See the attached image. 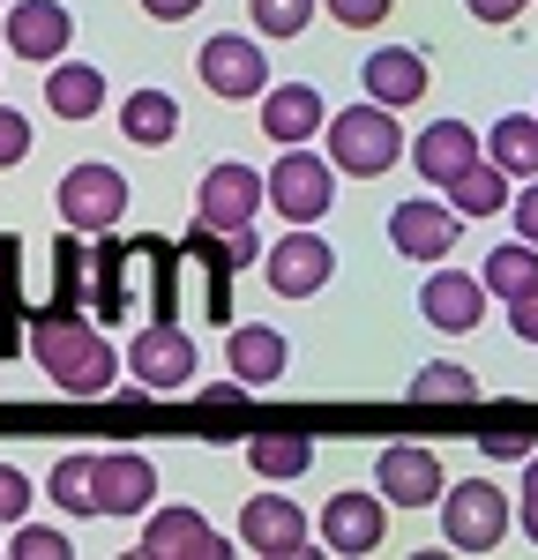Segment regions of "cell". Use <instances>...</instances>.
<instances>
[{
	"label": "cell",
	"mask_w": 538,
	"mask_h": 560,
	"mask_svg": "<svg viewBox=\"0 0 538 560\" xmlns=\"http://www.w3.org/2000/svg\"><path fill=\"white\" fill-rule=\"evenodd\" d=\"M90 314L97 322L179 314V247L173 240H97L90 247Z\"/></svg>",
	"instance_id": "6da1fadb"
},
{
	"label": "cell",
	"mask_w": 538,
	"mask_h": 560,
	"mask_svg": "<svg viewBox=\"0 0 538 560\" xmlns=\"http://www.w3.org/2000/svg\"><path fill=\"white\" fill-rule=\"evenodd\" d=\"M23 351L38 359V374L60 388V396H113V382H120V351L105 345L83 314H68V322L38 314L31 337H23Z\"/></svg>",
	"instance_id": "7a4b0ae2"
},
{
	"label": "cell",
	"mask_w": 538,
	"mask_h": 560,
	"mask_svg": "<svg viewBox=\"0 0 538 560\" xmlns=\"http://www.w3.org/2000/svg\"><path fill=\"white\" fill-rule=\"evenodd\" d=\"M404 158V128H397V113L389 105H344L337 120H329V165L337 173H352V179H382L389 165Z\"/></svg>",
	"instance_id": "3957f363"
},
{
	"label": "cell",
	"mask_w": 538,
	"mask_h": 560,
	"mask_svg": "<svg viewBox=\"0 0 538 560\" xmlns=\"http://www.w3.org/2000/svg\"><path fill=\"white\" fill-rule=\"evenodd\" d=\"M442 538H448V553H493L508 538V493L493 478L442 486Z\"/></svg>",
	"instance_id": "277c9868"
},
{
	"label": "cell",
	"mask_w": 538,
	"mask_h": 560,
	"mask_svg": "<svg viewBox=\"0 0 538 560\" xmlns=\"http://www.w3.org/2000/svg\"><path fill=\"white\" fill-rule=\"evenodd\" d=\"M262 187H269V202L292 217V224H321L329 202H337V165H329V158H314L307 142H292V150L269 165Z\"/></svg>",
	"instance_id": "5b68a950"
},
{
	"label": "cell",
	"mask_w": 538,
	"mask_h": 560,
	"mask_svg": "<svg viewBox=\"0 0 538 560\" xmlns=\"http://www.w3.org/2000/svg\"><path fill=\"white\" fill-rule=\"evenodd\" d=\"M128 179L113 173V165H75V173H60L52 187V202H60V224L68 232H120V210H128Z\"/></svg>",
	"instance_id": "8992f818"
},
{
	"label": "cell",
	"mask_w": 538,
	"mask_h": 560,
	"mask_svg": "<svg viewBox=\"0 0 538 560\" xmlns=\"http://www.w3.org/2000/svg\"><path fill=\"white\" fill-rule=\"evenodd\" d=\"M179 277H195V314H202V322H218V329H232V277H239L232 240L195 224V232L179 240Z\"/></svg>",
	"instance_id": "52a82bcc"
},
{
	"label": "cell",
	"mask_w": 538,
	"mask_h": 560,
	"mask_svg": "<svg viewBox=\"0 0 538 560\" xmlns=\"http://www.w3.org/2000/svg\"><path fill=\"white\" fill-rule=\"evenodd\" d=\"M262 202H269L262 173L239 165V158H224V165H210L202 187H195V224H202V232H247Z\"/></svg>",
	"instance_id": "ba28073f"
},
{
	"label": "cell",
	"mask_w": 538,
	"mask_h": 560,
	"mask_svg": "<svg viewBox=\"0 0 538 560\" xmlns=\"http://www.w3.org/2000/svg\"><path fill=\"white\" fill-rule=\"evenodd\" d=\"M262 269H269V292L277 300H307V292L329 284L337 255H329V240H314V224H292L277 247H262Z\"/></svg>",
	"instance_id": "9c48e42d"
},
{
	"label": "cell",
	"mask_w": 538,
	"mask_h": 560,
	"mask_svg": "<svg viewBox=\"0 0 538 560\" xmlns=\"http://www.w3.org/2000/svg\"><path fill=\"white\" fill-rule=\"evenodd\" d=\"M0 38H8L15 60L52 68V60L68 52V38H75V15H68L60 0H15V8H0Z\"/></svg>",
	"instance_id": "30bf717a"
},
{
	"label": "cell",
	"mask_w": 538,
	"mask_h": 560,
	"mask_svg": "<svg viewBox=\"0 0 538 560\" xmlns=\"http://www.w3.org/2000/svg\"><path fill=\"white\" fill-rule=\"evenodd\" d=\"M128 374L150 388V396H165V388H187V374H195V337H179L173 322H150V329H134Z\"/></svg>",
	"instance_id": "8fae6325"
},
{
	"label": "cell",
	"mask_w": 538,
	"mask_h": 560,
	"mask_svg": "<svg viewBox=\"0 0 538 560\" xmlns=\"http://www.w3.org/2000/svg\"><path fill=\"white\" fill-rule=\"evenodd\" d=\"M456 232H464V217L448 210V202H426V195L389 210V247H397V255H411V261L456 255Z\"/></svg>",
	"instance_id": "7c38bea8"
},
{
	"label": "cell",
	"mask_w": 538,
	"mask_h": 560,
	"mask_svg": "<svg viewBox=\"0 0 538 560\" xmlns=\"http://www.w3.org/2000/svg\"><path fill=\"white\" fill-rule=\"evenodd\" d=\"M442 456L434 448H382V464H374V493L382 501H397V509H426V501H442Z\"/></svg>",
	"instance_id": "4fadbf2b"
},
{
	"label": "cell",
	"mask_w": 538,
	"mask_h": 560,
	"mask_svg": "<svg viewBox=\"0 0 538 560\" xmlns=\"http://www.w3.org/2000/svg\"><path fill=\"white\" fill-rule=\"evenodd\" d=\"M239 538H247V553H307V516H300V501H284V493H255L247 509H239Z\"/></svg>",
	"instance_id": "5bb4252c"
},
{
	"label": "cell",
	"mask_w": 538,
	"mask_h": 560,
	"mask_svg": "<svg viewBox=\"0 0 538 560\" xmlns=\"http://www.w3.org/2000/svg\"><path fill=\"white\" fill-rule=\"evenodd\" d=\"M195 68H202V83L218 90V97H262L269 90V60L255 38H210Z\"/></svg>",
	"instance_id": "9a60e30c"
},
{
	"label": "cell",
	"mask_w": 538,
	"mask_h": 560,
	"mask_svg": "<svg viewBox=\"0 0 538 560\" xmlns=\"http://www.w3.org/2000/svg\"><path fill=\"white\" fill-rule=\"evenodd\" d=\"M359 83H366V97L374 105H389V113H404V105H419L426 97V52H411V45H382L366 68H359Z\"/></svg>",
	"instance_id": "2e32d148"
},
{
	"label": "cell",
	"mask_w": 538,
	"mask_h": 560,
	"mask_svg": "<svg viewBox=\"0 0 538 560\" xmlns=\"http://www.w3.org/2000/svg\"><path fill=\"white\" fill-rule=\"evenodd\" d=\"M382 530H389L382 493H337V501L321 509V546H329V553H374Z\"/></svg>",
	"instance_id": "e0dca14e"
},
{
	"label": "cell",
	"mask_w": 538,
	"mask_h": 560,
	"mask_svg": "<svg viewBox=\"0 0 538 560\" xmlns=\"http://www.w3.org/2000/svg\"><path fill=\"white\" fill-rule=\"evenodd\" d=\"M134 553H150V560H218L224 538L195 516V509H157V516L142 523V546H134Z\"/></svg>",
	"instance_id": "ac0fdd59"
},
{
	"label": "cell",
	"mask_w": 538,
	"mask_h": 560,
	"mask_svg": "<svg viewBox=\"0 0 538 560\" xmlns=\"http://www.w3.org/2000/svg\"><path fill=\"white\" fill-rule=\"evenodd\" d=\"M329 128V105H321V90L314 83H277L262 90V135L277 150H292V142H307V135Z\"/></svg>",
	"instance_id": "d6986e66"
},
{
	"label": "cell",
	"mask_w": 538,
	"mask_h": 560,
	"mask_svg": "<svg viewBox=\"0 0 538 560\" xmlns=\"http://www.w3.org/2000/svg\"><path fill=\"white\" fill-rule=\"evenodd\" d=\"M150 493H157L150 456H134V448L97 456V516H142V509H150Z\"/></svg>",
	"instance_id": "ffe728a7"
},
{
	"label": "cell",
	"mask_w": 538,
	"mask_h": 560,
	"mask_svg": "<svg viewBox=\"0 0 538 560\" xmlns=\"http://www.w3.org/2000/svg\"><path fill=\"white\" fill-rule=\"evenodd\" d=\"M419 314H426L434 329H448V337H464V329H479V314H487V284L464 277V269H442V277L426 284Z\"/></svg>",
	"instance_id": "44dd1931"
},
{
	"label": "cell",
	"mask_w": 538,
	"mask_h": 560,
	"mask_svg": "<svg viewBox=\"0 0 538 560\" xmlns=\"http://www.w3.org/2000/svg\"><path fill=\"white\" fill-rule=\"evenodd\" d=\"M411 158H419V179L448 187V179L464 173V165H479V135L464 128V120H434V128H419Z\"/></svg>",
	"instance_id": "7402d4cb"
},
{
	"label": "cell",
	"mask_w": 538,
	"mask_h": 560,
	"mask_svg": "<svg viewBox=\"0 0 538 560\" xmlns=\"http://www.w3.org/2000/svg\"><path fill=\"white\" fill-rule=\"evenodd\" d=\"M45 105H52L60 120H97V113H105V68H90V60H52Z\"/></svg>",
	"instance_id": "603a6c76"
},
{
	"label": "cell",
	"mask_w": 538,
	"mask_h": 560,
	"mask_svg": "<svg viewBox=\"0 0 538 560\" xmlns=\"http://www.w3.org/2000/svg\"><path fill=\"white\" fill-rule=\"evenodd\" d=\"M224 366H232L247 388H269L277 374H284V337L262 329V322H247V329H232V337H224Z\"/></svg>",
	"instance_id": "cb8c5ba5"
},
{
	"label": "cell",
	"mask_w": 538,
	"mask_h": 560,
	"mask_svg": "<svg viewBox=\"0 0 538 560\" xmlns=\"http://www.w3.org/2000/svg\"><path fill=\"white\" fill-rule=\"evenodd\" d=\"M487 158L508 179H538V113H508V120H493Z\"/></svg>",
	"instance_id": "d4e9b609"
},
{
	"label": "cell",
	"mask_w": 538,
	"mask_h": 560,
	"mask_svg": "<svg viewBox=\"0 0 538 560\" xmlns=\"http://www.w3.org/2000/svg\"><path fill=\"white\" fill-rule=\"evenodd\" d=\"M120 135L142 142V150H165V142L179 135V105L165 97V90H134L128 105H120Z\"/></svg>",
	"instance_id": "484cf974"
},
{
	"label": "cell",
	"mask_w": 538,
	"mask_h": 560,
	"mask_svg": "<svg viewBox=\"0 0 538 560\" xmlns=\"http://www.w3.org/2000/svg\"><path fill=\"white\" fill-rule=\"evenodd\" d=\"M448 210H456V217H493V210H508V173H501L493 158L464 165V173L448 179Z\"/></svg>",
	"instance_id": "4316f807"
},
{
	"label": "cell",
	"mask_w": 538,
	"mask_h": 560,
	"mask_svg": "<svg viewBox=\"0 0 538 560\" xmlns=\"http://www.w3.org/2000/svg\"><path fill=\"white\" fill-rule=\"evenodd\" d=\"M479 284H487L493 300H524L538 284V247L531 240H508V247H493L487 269H479Z\"/></svg>",
	"instance_id": "83f0119b"
},
{
	"label": "cell",
	"mask_w": 538,
	"mask_h": 560,
	"mask_svg": "<svg viewBox=\"0 0 538 560\" xmlns=\"http://www.w3.org/2000/svg\"><path fill=\"white\" fill-rule=\"evenodd\" d=\"M247 464H255V478H300L314 464V441L307 433H262V441H247Z\"/></svg>",
	"instance_id": "f1b7e54d"
},
{
	"label": "cell",
	"mask_w": 538,
	"mask_h": 560,
	"mask_svg": "<svg viewBox=\"0 0 538 560\" xmlns=\"http://www.w3.org/2000/svg\"><path fill=\"white\" fill-rule=\"evenodd\" d=\"M45 493H52L68 516H97V456H60Z\"/></svg>",
	"instance_id": "f546056e"
},
{
	"label": "cell",
	"mask_w": 538,
	"mask_h": 560,
	"mask_svg": "<svg viewBox=\"0 0 538 560\" xmlns=\"http://www.w3.org/2000/svg\"><path fill=\"white\" fill-rule=\"evenodd\" d=\"M479 396V374H464V366H419V382H411V404H471Z\"/></svg>",
	"instance_id": "4dcf8cb0"
},
{
	"label": "cell",
	"mask_w": 538,
	"mask_h": 560,
	"mask_svg": "<svg viewBox=\"0 0 538 560\" xmlns=\"http://www.w3.org/2000/svg\"><path fill=\"white\" fill-rule=\"evenodd\" d=\"M247 15H255L262 38H300L314 23V0H247Z\"/></svg>",
	"instance_id": "1f68e13d"
},
{
	"label": "cell",
	"mask_w": 538,
	"mask_h": 560,
	"mask_svg": "<svg viewBox=\"0 0 538 560\" xmlns=\"http://www.w3.org/2000/svg\"><path fill=\"white\" fill-rule=\"evenodd\" d=\"M68 530H52V523H15V560H68Z\"/></svg>",
	"instance_id": "d6a6232c"
},
{
	"label": "cell",
	"mask_w": 538,
	"mask_h": 560,
	"mask_svg": "<svg viewBox=\"0 0 538 560\" xmlns=\"http://www.w3.org/2000/svg\"><path fill=\"white\" fill-rule=\"evenodd\" d=\"M23 158H31V120H23L15 105H0V173L23 165Z\"/></svg>",
	"instance_id": "836d02e7"
},
{
	"label": "cell",
	"mask_w": 538,
	"mask_h": 560,
	"mask_svg": "<svg viewBox=\"0 0 538 560\" xmlns=\"http://www.w3.org/2000/svg\"><path fill=\"white\" fill-rule=\"evenodd\" d=\"M344 31H374V23H389V0H321Z\"/></svg>",
	"instance_id": "e575fe53"
},
{
	"label": "cell",
	"mask_w": 538,
	"mask_h": 560,
	"mask_svg": "<svg viewBox=\"0 0 538 560\" xmlns=\"http://www.w3.org/2000/svg\"><path fill=\"white\" fill-rule=\"evenodd\" d=\"M31 516V478L15 464H0V523H23Z\"/></svg>",
	"instance_id": "d590c367"
},
{
	"label": "cell",
	"mask_w": 538,
	"mask_h": 560,
	"mask_svg": "<svg viewBox=\"0 0 538 560\" xmlns=\"http://www.w3.org/2000/svg\"><path fill=\"white\" fill-rule=\"evenodd\" d=\"M508 210H516V232L538 247V179H524V195H508Z\"/></svg>",
	"instance_id": "8d00e7d4"
},
{
	"label": "cell",
	"mask_w": 538,
	"mask_h": 560,
	"mask_svg": "<svg viewBox=\"0 0 538 560\" xmlns=\"http://www.w3.org/2000/svg\"><path fill=\"white\" fill-rule=\"evenodd\" d=\"M524 538L538 546V456H524Z\"/></svg>",
	"instance_id": "74e56055"
},
{
	"label": "cell",
	"mask_w": 538,
	"mask_h": 560,
	"mask_svg": "<svg viewBox=\"0 0 538 560\" xmlns=\"http://www.w3.org/2000/svg\"><path fill=\"white\" fill-rule=\"evenodd\" d=\"M464 8H471L479 23H516V15H524L531 0H464Z\"/></svg>",
	"instance_id": "f35d334b"
},
{
	"label": "cell",
	"mask_w": 538,
	"mask_h": 560,
	"mask_svg": "<svg viewBox=\"0 0 538 560\" xmlns=\"http://www.w3.org/2000/svg\"><path fill=\"white\" fill-rule=\"evenodd\" d=\"M508 314H516V337H524V345H538V284L524 292V300H508Z\"/></svg>",
	"instance_id": "ab89813d"
},
{
	"label": "cell",
	"mask_w": 538,
	"mask_h": 560,
	"mask_svg": "<svg viewBox=\"0 0 538 560\" xmlns=\"http://www.w3.org/2000/svg\"><path fill=\"white\" fill-rule=\"evenodd\" d=\"M142 8H150V15H157V23H187V15H195V8H202V0H142Z\"/></svg>",
	"instance_id": "60d3db41"
},
{
	"label": "cell",
	"mask_w": 538,
	"mask_h": 560,
	"mask_svg": "<svg viewBox=\"0 0 538 560\" xmlns=\"http://www.w3.org/2000/svg\"><path fill=\"white\" fill-rule=\"evenodd\" d=\"M487 456H531V441L524 433H487Z\"/></svg>",
	"instance_id": "b9f144b4"
},
{
	"label": "cell",
	"mask_w": 538,
	"mask_h": 560,
	"mask_svg": "<svg viewBox=\"0 0 538 560\" xmlns=\"http://www.w3.org/2000/svg\"><path fill=\"white\" fill-rule=\"evenodd\" d=\"M202 404H210V411H232V404H247V382H232V388H202Z\"/></svg>",
	"instance_id": "7bdbcfd3"
}]
</instances>
